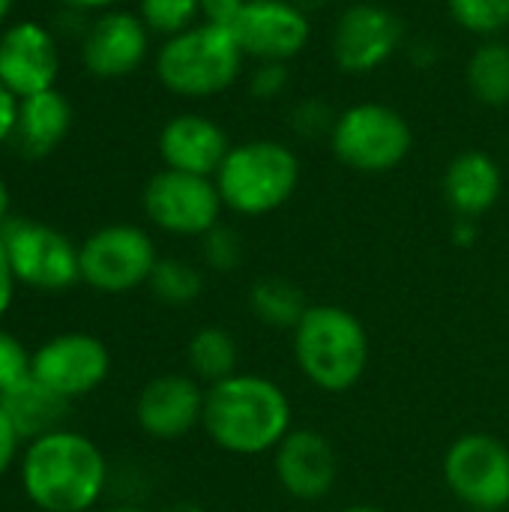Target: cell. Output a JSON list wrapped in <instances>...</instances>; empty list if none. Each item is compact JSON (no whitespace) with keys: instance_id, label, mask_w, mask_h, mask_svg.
Listing matches in <instances>:
<instances>
[{"instance_id":"1","label":"cell","mask_w":509,"mask_h":512,"mask_svg":"<svg viewBox=\"0 0 509 512\" xmlns=\"http://www.w3.org/2000/svg\"><path fill=\"white\" fill-rule=\"evenodd\" d=\"M201 429L228 456H264L294 429V405L273 378L237 372L207 387Z\"/></svg>"},{"instance_id":"2","label":"cell","mask_w":509,"mask_h":512,"mask_svg":"<svg viewBox=\"0 0 509 512\" xmlns=\"http://www.w3.org/2000/svg\"><path fill=\"white\" fill-rule=\"evenodd\" d=\"M108 483L102 450L81 432L57 429L27 444L21 459V486L42 512H87Z\"/></svg>"},{"instance_id":"3","label":"cell","mask_w":509,"mask_h":512,"mask_svg":"<svg viewBox=\"0 0 509 512\" xmlns=\"http://www.w3.org/2000/svg\"><path fill=\"white\" fill-rule=\"evenodd\" d=\"M291 336L297 369L312 387L348 393L363 381L369 366V333L354 312L333 303L309 306Z\"/></svg>"},{"instance_id":"4","label":"cell","mask_w":509,"mask_h":512,"mask_svg":"<svg viewBox=\"0 0 509 512\" xmlns=\"http://www.w3.org/2000/svg\"><path fill=\"white\" fill-rule=\"evenodd\" d=\"M213 180L228 210L255 219L291 201L300 183V159L282 141L255 138L231 147Z\"/></svg>"},{"instance_id":"5","label":"cell","mask_w":509,"mask_h":512,"mask_svg":"<svg viewBox=\"0 0 509 512\" xmlns=\"http://www.w3.org/2000/svg\"><path fill=\"white\" fill-rule=\"evenodd\" d=\"M243 57L231 30L198 21L165 39L156 54V75L162 87L177 96L207 99L237 81Z\"/></svg>"},{"instance_id":"6","label":"cell","mask_w":509,"mask_h":512,"mask_svg":"<svg viewBox=\"0 0 509 512\" xmlns=\"http://www.w3.org/2000/svg\"><path fill=\"white\" fill-rule=\"evenodd\" d=\"M414 135L408 120L381 102H360L336 117L330 147L336 159L363 174H384L405 162Z\"/></svg>"},{"instance_id":"7","label":"cell","mask_w":509,"mask_h":512,"mask_svg":"<svg viewBox=\"0 0 509 512\" xmlns=\"http://www.w3.org/2000/svg\"><path fill=\"white\" fill-rule=\"evenodd\" d=\"M159 255L150 234L138 225H105L78 246L81 282L102 294H126L150 282Z\"/></svg>"},{"instance_id":"8","label":"cell","mask_w":509,"mask_h":512,"mask_svg":"<svg viewBox=\"0 0 509 512\" xmlns=\"http://www.w3.org/2000/svg\"><path fill=\"white\" fill-rule=\"evenodd\" d=\"M444 483L468 510H507L509 447L486 432L459 435L444 453Z\"/></svg>"},{"instance_id":"9","label":"cell","mask_w":509,"mask_h":512,"mask_svg":"<svg viewBox=\"0 0 509 512\" xmlns=\"http://www.w3.org/2000/svg\"><path fill=\"white\" fill-rule=\"evenodd\" d=\"M222 195L213 177L162 168L144 186L147 219L174 237H204L222 222Z\"/></svg>"},{"instance_id":"10","label":"cell","mask_w":509,"mask_h":512,"mask_svg":"<svg viewBox=\"0 0 509 512\" xmlns=\"http://www.w3.org/2000/svg\"><path fill=\"white\" fill-rule=\"evenodd\" d=\"M15 282L39 291H63L81 279L78 246L51 225L30 219H6L0 225Z\"/></svg>"},{"instance_id":"11","label":"cell","mask_w":509,"mask_h":512,"mask_svg":"<svg viewBox=\"0 0 509 512\" xmlns=\"http://www.w3.org/2000/svg\"><path fill=\"white\" fill-rule=\"evenodd\" d=\"M108 372L111 354L105 342L90 333H60L39 345L30 360V375L66 402L102 387Z\"/></svg>"},{"instance_id":"12","label":"cell","mask_w":509,"mask_h":512,"mask_svg":"<svg viewBox=\"0 0 509 512\" xmlns=\"http://www.w3.org/2000/svg\"><path fill=\"white\" fill-rule=\"evenodd\" d=\"M402 21L381 3L348 6L333 27V60L351 75H366L384 66L402 45Z\"/></svg>"},{"instance_id":"13","label":"cell","mask_w":509,"mask_h":512,"mask_svg":"<svg viewBox=\"0 0 509 512\" xmlns=\"http://www.w3.org/2000/svg\"><path fill=\"white\" fill-rule=\"evenodd\" d=\"M231 33L246 57L288 63L306 48L312 27L309 15L291 0H246Z\"/></svg>"},{"instance_id":"14","label":"cell","mask_w":509,"mask_h":512,"mask_svg":"<svg viewBox=\"0 0 509 512\" xmlns=\"http://www.w3.org/2000/svg\"><path fill=\"white\" fill-rule=\"evenodd\" d=\"M273 474L294 501H324L339 483V453L315 429H291L273 450Z\"/></svg>"},{"instance_id":"15","label":"cell","mask_w":509,"mask_h":512,"mask_svg":"<svg viewBox=\"0 0 509 512\" xmlns=\"http://www.w3.org/2000/svg\"><path fill=\"white\" fill-rule=\"evenodd\" d=\"M60 51L54 36L36 21H15L0 33V81L15 99L54 87Z\"/></svg>"},{"instance_id":"16","label":"cell","mask_w":509,"mask_h":512,"mask_svg":"<svg viewBox=\"0 0 509 512\" xmlns=\"http://www.w3.org/2000/svg\"><path fill=\"white\" fill-rule=\"evenodd\" d=\"M204 387L192 375H159L147 381L135 402V420L153 441L186 438L204 417Z\"/></svg>"},{"instance_id":"17","label":"cell","mask_w":509,"mask_h":512,"mask_svg":"<svg viewBox=\"0 0 509 512\" xmlns=\"http://www.w3.org/2000/svg\"><path fill=\"white\" fill-rule=\"evenodd\" d=\"M147 45L150 30L141 15L111 9L90 24L81 45V60L96 78H123L144 63Z\"/></svg>"},{"instance_id":"18","label":"cell","mask_w":509,"mask_h":512,"mask_svg":"<svg viewBox=\"0 0 509 512\" xmlns=\"http://www.w3.org/2000/svg\"><path fill=\"white\" fill-rule=\"evenodd\" d=\"M228 150L225 129L204 114H177L159 132V156L174 171L216 177Z\"/></svg>"},{"instance_id":"19","label":"cell","mask_w":509,"mask_h":512,"mask_svg":"<svg viewBox=\"0 0 509 512\" xmlns=\"http://www.w3.org/2000/svg\"><path fill=\"white\" fill-rule=\"evenodd\" d=\"M504 189V177L498 162L483 150L459 153L444 174V198L453 207L456 216L480 219L489 213Z\"/></svg>"},{"instance_id":"20","label":"cell","mask_w":509,"mask_h":512,"mask_svg":"<svg viewBox=\"0 0 509 512\" xmlns=\"http://www.w3.org/2000/svg\"><path fill=\"white\" fill-rule=\"evenodd\" d=\"M72 108L60 90H45L27 99H18V123H15V141L18 150L30 159L48 156L69 132Z\"/></svg>"},{"instance_id":"21","label":"cell","mask_w":509,"mask_h":512,"mask_svg":"<svg viewBox=\"0 0 509 512\" xmlns=\"http://www.w3.org/2000/svg\"><path fill=\"white\" fill-rule=\"evenodd\" d=\"M0 408L9 417V423L21 441H36V438H45V435L63 429L69 402L30 375L21 384L0 393Z\"/></svg>"},{"instance_id":"22","label":"cell","mask_w":509,"mask_h":512,"mask_svg":"<svg viewBox=\"0 0 509 512\" xmlns=\"http://www.w3.org/2000/svg\"><path fill=\"white\" fill-rule=\"evenodd\" d=\"M249 309H252V315L264 327H270V330H291L294 333V327L309 312V303H306L303 288L294 285L291 279L264 276L249 291Z\"/></svg>"},{"instance_id":"23","label":"cell","mask_w":509,"mask_h":512,"mask_svg":"<svg viewBox=\"0 0 509 512\" xmlns=\"http://www.w3.org/2000/svg\"><path fill=\"white\" fill-rule=\"evenodd\" d=\"M186 363L192 378L219 384L240 372V348L237 339L225 327H201L186 345Z\"/></svg>"},{"instance_id":"24","label":"cell","mask_w":509,"mask_h":512,"mask_svg":"<svg viewBox=\"0 0 509 512\" xmlns=\"http://www.w3.org/2000/svg\"><path fill=\"white\" fill-rule=\"evenodd\" d=\"M468 87L483 105L509 102V45L489 39L468 60Z\"/></svg>"},{"instance_id":"25","label":"cell","mask_w":509,"mask_h":512,"mask_svg":"<svg viewBox=\"0 0 509 512\" xmlns=\"http://www.w3.org/2000/svg\"><path fill=\"white\" fill-rule=\"evenodd\" d=\"M147 285L159 303L174 306V309L195 303L204 291L201 273L189 261H180V258H159Z\"/></svg>"},{"instance_id":"26","label":"cell","mask_w":509,"mask_h":512,"mask_svg":"<svg viewBox=\"0 0 509 512\" xmlns=\"http://www.w3.org/2000/svg\"><path fill=\"white\" fill-rule=\"evenodd\" d=\"M147 30L162 36H177L198 24L201 18V0H141L138 9Z\"/></svg>"},{"instance_id":"27","label":"cell","mask_w":509,"mask_h":512,"mask_svg":"<svg viewBox=\"0 0 509 512\" xmlns=\"http://www.w3.org/2000/svg\"><path fill=\"white\" fill-rule=\"evenodd\" d=\"M459 27L477 36H495L509 27V0H447Z\"/></svg>"},{"instance_id":"28","label":"cell","mask_w":509,"mask_h":512,"mask_svg":"<svg viewBox=\"0 0 509 512\" xmlns=\"http://www.w3.org/2000/svg\"><path fill=\"white\" fill-rule=\"evenodd\" d=\"M204 264L213 273H234L243 264V237L231 225H216L201 237Z\"/></svg>"},{"instance_id":"29","label":"cell","mask_w":509,"mask_h":512,"mask_svg":"<svg viewBox=\"0 0 509 512\" xmlns=\"http://www.w3.org/2000/svg\"><path fill=\"white\" fill-rule=\"evenodd\" d=\"M336 111L324 102V99H300L291 114H288V126L300 135V138H321L333 132L336 126Z\"/></svg>"},{"instance_id":"30","label":"cell","mask_w":509,"mask_h":512,"mask_svg":"<svg viewBox=\"0 0 509 512\" xmlns=\"http://www.w3.org/2000/svg\"><path fill=\"white\" fill-rule=\"evenodd\" d=\"M30 360L33 354H27V348L12 333L0 330V393L30 378Z\"/></svg>"},{"instance_id":"31","label":"cell","mask_w":509,"mask_h":512,"mask_svg":"<svg viewBox=\"0 0 509 512\" xmlns=\"http://www.w3.org/2000/svg\"><path fill=\"white\" fill-rule=\"evenodd\" d=\"M291 84V72H288V63L282 60H261L255 69H252V78H249V93L255 99H279Z\"/></svg>"},{"instance_id":"32","label":"cell","mask_w":509,"mask_h":512,"mask_svg":"<svg viewBox=\"0 0 509 512\" xmlns=\"http://www.w3.org/2000/svg\"><path fill=\"white\" fill-rule=\"evenodd\" d=\"M246 0H201V21L231 30L243 12Z\"/></svg>"},{"instance_id":"33","label":"cell","mask_w":509,"mask_h":512,"mask_svg":"<svg viewBox=\"0 0 509 512\" xmlns=\"http://www.w3.org/2000/svg\"><path fill=\"white\" fill-rule=\"evenodd\" d=\"M18 444H21V438H18V432L12 429L9 417H6L3 408H0V477H3V474L9 471V465L15 462Z\"/></svg>"},{"instance_id":"34","label":"cell","mask_w":509,"mask_h":512,"mask_svg":"<svg viewBox=\"0 0 509 512\" xmlns=\"http://www.w3.org/2000/svg\"><path fill=\"white\" fill-rule=\"evenodd\" d=\"M15 123H18V99L0 81V144L15 135Z\"/></svg>"},{"instance_id":"35","label":"cell","mask_w":509,"mask_h":512,"mask_svg":"<svg viewBox=\"0 0 509 512\" xmlns=\"http://www.w3.org/2000/svg\"><path fill=\"white\" fill-rule=\"evenodd\" d=\"M12 294H15V273H12L9 255H6V246H3V240H0V318L9 312Z\"/></svg>"},{"instance_id":"36","label":"cell","mask_w":509,"mask_h":512,"mask_svg":"<svg viewBox=\"0 0 509 512\" xmlns=\"http://www.w3.org/2000/svg\"><path fill=\"white\" fill-rule=\"evenodd\" d=\"M477 219H465V216H456V225H453V243L459 249H471L477 243Z\"/></svg>"},{"instance_id":"37","label":"cell","mask_w":509,"mask_h":512,"mask_svg":"<svg viewBox=\"0 0 509 512\" xmlns=\"http://www.w3.org/2000/svg\"><path fill=\"white\" fill-rule=\"evenodd\" d=\"M60 3L69 9H78V12H90V9H108L120 0H60Z\"/></svg>"},{"instance_id":"38","label":"cell","mask_w":509,"mask_h":512,"mask_svg":"<svg viewBox=\"0 0 509 512\" xmlns=\"http://www.w3.org/2000/svg\"><path fill=\"white\" fill-rule=\"evenodd\" d=\"M6 213H9V189H6V183L0 177V225L6 222Z\"/></svg>"},{"instance_id":"39","label":"cell","mask_w":509,"mask_h":512,"mask_svg":"<svg viewBox=\"0 0 509 512\" xmlns=\"http://www.w3.org/2000/svg\"><path fill=\"white\" fill-rule=\"evenodd\" d=\"M291 3H297V6H300V9H303L306 15H309L312 9H324V6H327L330 0H291Z\"/></svg>"},{"instance_id":"40","label":"cell","mask_w":509,"mask_h":512,"mask_svg":"<svg viewBox=\"0 0 509 512\" xmlns=\"http://www.w3.org/2000/svg\"><path fill=\"white\" fill-rule=\"evenodd\" d=\"M171 512H210L207 507H201V504H177Z\"/></svg>"},{"instance_id":"41","label":"cell","mask_w":509,"mask_h":512,"mask_svg":"<svg viewBox=\"0 0 509 512\" xmlns=\"http://www.w3.org/2000/svg\"><path fill=\"white\" fill-rule=\"evenodd\" d=\"M342 512H387V510H381V507H369V504H354V507H345Z\"/></svg>"},{"instance_id":"42","label":"cell","mask_w":509,"mask_h":512,"mask_svg":"<svg viewBox=\"0 0 509 512\" xmlns=\"http://www.w3.org/2000/svg\"><path fill=\"white\" fill-rule=\"evenodd\" d=\"M12 3L15 0H0V21H6V15L12 12Z\"/></svg>"},{"instance_id":"43","label":"cell","mask_w":509,"mask_h":512,"mask_svg":"<svg viewBox=\"0 0 509 512\" xmlns=\"http://www.w3.org/2000/svg\"><path fill=\"white\" fill-rule=\"evenodd\" d=\"M108 512H144V510H138V507H129V504H123V507H114V510H108Z\"/></svg>"},{"instance_id":"44","label":"cell","mask_w":509,"mask_h":512,"mask_svg":"<svg viewBox=\"0 0 509 512\" xmlns=\"http://www.w3.org/2000/svg\"><path fill=\"white\" fill-rule=\"evenodd\" d=\"M468 512H489V510H468Z\"/></svg>"}]
</instances>
